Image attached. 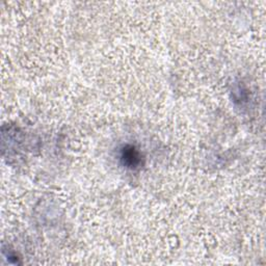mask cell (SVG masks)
I'll return each instance as SVG.
<instances>
[{"label":"cell","mask_w":266,"mask_h":266,"mask_svg":"<svg viewBox=\"0 0 266 266\" xmlns=\"http://www.w3.org/2000/svg\"><path fill=\"white\" fill-rule=\"evenodd\" d=\"M122 160L128 168H134L141 161V156L134 147L128 146L125 147L122 152Z\"/></svg>","instance_id":"obj_1"}]
</instances>
